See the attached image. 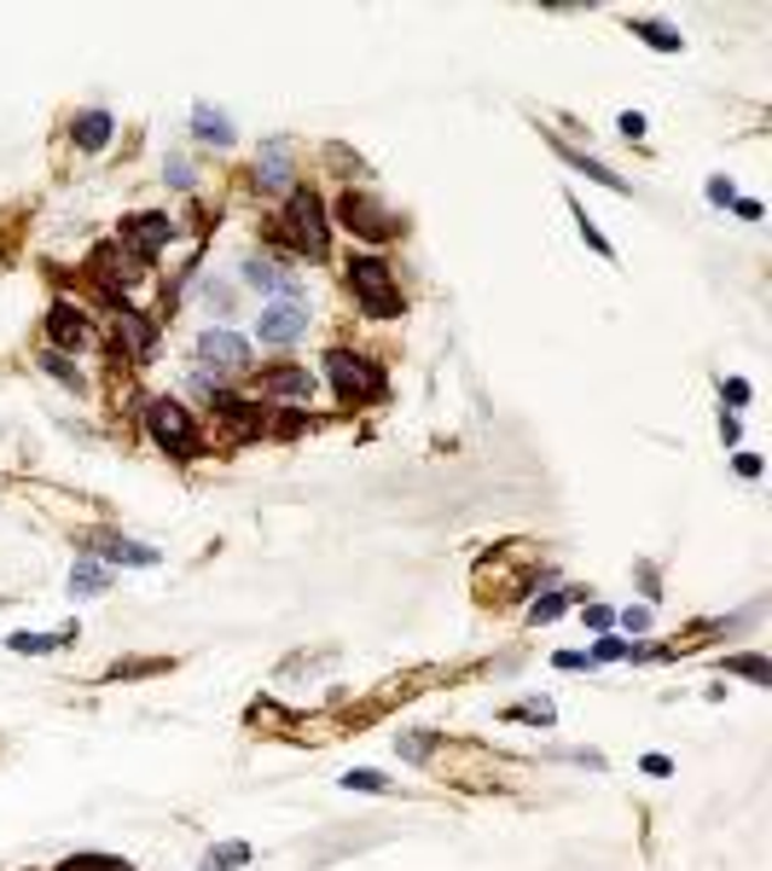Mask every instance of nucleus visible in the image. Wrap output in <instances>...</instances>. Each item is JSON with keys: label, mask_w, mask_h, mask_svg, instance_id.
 <instances>
[{"label": "nucleus", "mask_w": 772, "mask_h": 871, "mask_svg": "<svg viewBox=\"0 0 772 871\" xmlns=\"http://www.w3.org/2000/svg\"><path fill=\"white\" fill-rule=\"evenodd\" d=\"M303 332H308V308H303V303H267V308L256 314V337L274 343V349L297 343Z\"/></svg>", "instance_id": "obj_10"}, {"label": "nucleus", "mask_w": 772, "mask_h": 871, "mask_svg": "<svg viewBox=\"0 0 772 871\" xmlns=\"http://www.w3.org/2000/svg\"><path fill=\"white\" fill-rule=\"evenodd\" d=\"M262 396H285V401H308L314 396V378H308V366H267V372L256 378Z\"/></svg>", "instance_id": "obj_13"}, {"label": "nucleus", "mask_w": 772, "mask_h": 871, "mask_svg": "<svg viewBox=\"0 0 772 871\" xmlns=\"http://www.w3.org/2000/svg\"><path fill=\"white\" fill-rule=\"evenodd\" d=\"M622 628H627V633H645V628H651V610H645V605L622 610Z\"/></svg>", "instance_id": "obj_33"}, {"label": "nucleus", "mask_w": 772, "mask_h": 871, "mask_svg": "<svg viewBox=\"0 0 772 871\" xmlns=\"http://www.w3.org/2000/svg\"><path fill=\"white\" fill-rule=\"evenodd\" d=\"M732 203H738V216H743V221H761V203H755V198H732Z\"/></svg>", "instance_id": "obj_37"}, {"label": "nucleus", "mask_w": 772, "mask_h": 871, "mask_svg": "<svg viewBox=\"0 0 772 871\" xmlns=\"http://www.w3.org/2000/svg\"><path fill=\"white\" fill-rule=\"evenodd\" d=\"M720 396L732 401V407H743V401H749V384H743V378H726V384H720Z\"/></svg>", "instance_id": "obj_34"}, {"label": "nucleus", "mask_w": 772, "mask_h": 871, "mask_svg": "<svg viewBox=\"0 0 772 871\" xmlns=\"http://www.w3.org/2000/svg\"><path fill=\"white\" fill-rule=\"evenodd\" d=\"M738 476H761V460H755V453H738Z\"/></svg>", "instance_id": "obj_38"}, {"label": "nucleus", "mask_w": 772, "mask_h": 871, "mask_svg": "<svg viewBox=\"0 0 772 871\" xmlns=\"http://www.w3.org/2000/svg\"><path fill=\"white\" fill-rule=\"evenodd\" d=\"M337 221H343L355 239H372V244L401 233V221L390 216V203H378L372 192H355V187H349L343 198H337Z\"/></svg>", "instance_id": "obj_6"}, {"label": "nucleus", "mask_w": 772, "mask_h": 871, "mask_svg": "<svg viewBox=\"0 0 772 871\" xmlns=\"http://www.w3.org/2000/svg\"><path fill=\"white\" fill-rule=\"evenodd\" d=\"M558 157H563V164H575V169H586V175L599 180V187H610V192H627V180H622L616 169H604V164H593V157H581V151H570V146H558Z\"/></svg>", "instance_id": "obj_21"}, {"label": "nucleus", "mask_w": 772, "mask_h": 871, "mask_svg": "<svg viewBox=\"0 0 772 871\" xmlns=\"http://www.w3.org/2000/svg\"><path fill=\"white\" fill-rule=\"evenodd\" d=\"M64 639H76V633H12L7 651H18V657H47V651L64 646Z\"/></svg>", "instance_id": "obj_19"}, {"label": "nucleus", "mask_w": 772, "mask_h": 871, "mask_svg": "<svg viewBox=\"0 0 772 871\" xmlns=\"http://www.w3.org/2000/svg\"><path fill=\"white\" fill-rule=\"evenodd\" d=\"M163 180H169L175 192H192V180H198V175H192L187 157H169V164H163Z\"/></svg>", "instance_id": "obj_26"}, {"label": "nucleus", "mask_w": 772, "mask_h": 871, "mask_svg": "<svg viewBox=\"0 0 772 871\" xmlns=\"http://www.w3.org/2000/svg\"><path fill=\"white\" fill-rule=\"evenodd\" d=\"M511 721H535V726H552V703H524V709H511Z\"/></svg>", "instance_id": "obj_31"}, {"label": "nucleus", "mask_w": 772, "mask_h": 871, "mask_svg": "<svg viewBox=\"0 0 772 871\" xmlns=\"http://www.w3.org/2000/svg\"><path fill=\"white\" fill-rule=\"evenodd\" d=\"M87 267H94V280L105 285V303H123V291H134L146 280V262L134 256V250H123V244H99Z\"/></svg>", "instance_id": "obj_7"}, {"label": "nucleus", "mask_w": 772, "mask_h": 871, "mask_svg": "<svg viewBox=\"0 0 772 871\" xmlns=\"http://www.w3.org/2000/svg\"><path fill=\"white\" fill-rule=\"evenodd\" d=\"M279 244L290 256H326L331 244V221H326V203L314 187H290L285 198V221H279Z\"/></svg>", "instance_id": "obj_1"}, {"label": "nucleus", "mask_w": 772, "mask_h": 871, "mask_svg": "<svg viewBox=\"0 0 772 871\" xmlns=\"http://www.w3.org/2000/svg\"><path fill=\"white\" fill-rule=\"evenodd\" d=\"M105 587H110V569H105V564H94V558H76V564H71V592L94 599V592H105Z\"/></svg>", "instance_id": "obj_17"}, {"label": "nucleus", "mask_w": 772, "mask_h": 871, "mask_svg": "<svg viewBox=\"0 0 772 871\" xmlns=\"http://www.w3.org/2000/svg\"><path fill=\"white\" fill-rule=\"evenodd\" d=\"M47 337H53V349H82L87 337V319H82V308H71V303H53L47 308Z\"/></svg>", "instance_id": "obj_14"}, {"label": "nucleus", "mask_w": 772, "mask_h": 871, "mask_svg": "<svg viewBox=\"0 0 772 871\" xmlns=\"http://www.w3.org/2000/svg\"><path fill=\"white\" fill-rule=\"evenodd\" d=\"M146 430L157 448H169L175 460H198V430H192V412L180 407L175 396H157L146 401Z\"/></svg>", "instance_id": "obj_5"}, {"label": "nucleus", "mask_w": 772, "mask_h": 871, "mask_svg": "<svg viewBox=\"0 0 772 871\" xmlns=\"http://www.w3.org/2000/svg\"><path fill=\"white\" fill-rule=\"evenodd\" d=\"M570 599H575V592H552V599H535L529 616H535V622H552V616H563V605H570Z\"/></svg>", "instance_id": "obj_29"}, {"label": "nucleus", "mask_w": 772, "mask_h": 871, "mask_svg": "<svg viewBox=\"0 0 772 871\" xmlns=\"http://www.w3.org/2000/svg\"><path fill=\"white\" fill-rule=\"evenodd\" d=\"M570 210H575V233H581L586 244H593V250H599V256H604V262H610V256H616V244H610V239L599 233V227H593V216H586V210H581V203H575V198H570Z\"/></svg>", "instance_id": "obj_22"}, {"label": "nucleus", "mask_w": 772, "mask_h": 871, "mask_svg": "<svg viewBox=\"0 0 772 871\" xmlns=\"http://www.w3.org/2000/svg\"><path fill=\"white\" fill-rule=\"evenodd\" d=\"M633 35H639L645 48H656V53H679V48H686V35L668 30V24H651V18H633Z\"/></svg>", "instance_id": "obj_18"}, {"label": "nucleus", "mask_w": 772, "mask_h": 871, "mask_svg": "<svg viewBox=\"0 0 772 871\" xmlns=\"http://www.w3.org/2000/svg\"><path fill=\"white\" fill-rule=\"evenodd\" d=\"M709 203H732V180H709Z\"/></svg>", "instance_id": "obj_36"}, {"label": "nucleus", "mask_w": 772, "mask_h": 871, "mask_svg": "<svg viewBox=\"0 0 772 871\" xmlns=\"http://www.w3.org/2000/svg\"><path fill=\"white\" fill-rule=\"evenodd\" d=\"M349 790H383V773H372V767H355L349 778H343Z\"/></svg>", "instance_id": "obj_32"}, {"label": "nucleus", "mask_w": 772, "mask_h": 871, "mask_svg": "<svg viewBox=\"0 0 772 871\" xmlns=\"http://www.w3.org/2000/svg\"><path fill=\"white\" fill-rule=\"evenodd\" d=\"M326 372H331V389H337V401H343V407L383 401V389H390L383 366L367 360V355H355V349H331V355H326Z\"/></svg>", "instance_id": "obj_3"}, {"label": "nucleus", "mask_w": 772, "mask_h": 871, "mask_svg": "<svg viewBox=\"0 0 772 871\" xmlns=\"http://www.w3.org/2000/svg\"><path fill=\"white\" fill-rule=\"evenodd\" d=\"M192 128H198L203 146H233V117H226V111L198 105V111H192Z\"/></svg>", "instance_id": "obj_15"}, {"label": "nucleus", "mask_w": 772, "mask_h": 871, "mask_svg": "<svg viewBox=\"0 0 772 871\" xmlns=\"http://www.w3.org/2000/svg\"><path fill=\"white\" fill-rule=\"evenodd\" d=\"M198 378L210 384V389H226L233 378H244L250 372V343L239 337V332H226V326H210L198 337Z\"/></svg>", "instance_id": "obj_4"}, {"label": "nucleus", "mask_w": 772, "mask_h": 871, "mask_svg": "<svg viewBox=\"0 0 772 871\" xmlns=\"http://www.w3.org/2000/svg\"><path fill=\"white\" fill-rule=\"evenodd\" d=\"M41 372H53V378H59L64 389H76V396H82V389H87V384H82V372H76V366L64 360L59 349H47V355H41Z\"/></svg>", "instance_id": "obj_23"}, {"label": "nucleus", "mask_w": 772, "mask_h": 871, "mask_svg": "<svg viewBox=\"0 0 772 871\" xmlns=\"http://www.w3.org/2000/svg\"><path fill=\"white\" fill-rule=\"evenodd\" d=\"M244 285H256L262 296H279V303H303V280L285 262H267V256L244 262Z\"/></svg>", "instance_id": "obj_11"}, {"label": "nucleus", "mask_w": 772, "mask_h": 871, "mask_svg": "<svg viewBox=\"0 0 772 871\" xmlns=\"http://www.w3.org/2000/svg\"><path fill=\"white\" fill-rule=\"evenodd\" d=\"M59 871H128V865L110 860V854H76V860H64Z\"/></svg>", "instance_id": "obj_25"}, {"label": "nucleus", "mask_w": 772, "mask_h": 871, "mask_svg": "<svg viewBox=\"0 0 772 871\" xmlns=\"http://www.w3.org/2000/svg\"><path fill=\"white\" fill-rule=\"evenodd\" d=\"M726 674H743V680L766 685V662H761V657H732V662H726Z\"/></svg>", "instance_id": "obj_27"}, {"label": "nucleus", "mask_w": 772, "mask_h": 871, "mask_svg": "<svg viewBox=\"0 0 772 871\" xmlns=\"http://www.w3.org/2000/svg\"><path fill=\"white\" fill-rule=\"evenodd\" d=\"M616 657H627V639H616V633H604L593 651H586V662H616Z\"/></svg>", "instance_id": "obj_28"}, {"label": "nucleus", "mask_w": 772, "mask_h": 871, "mask_svg": "<svg viewBox=\"0 0 772 871\" xmlns=\"http://www.w3.org/2000/svg\"><path fill=\"white\" fill-rule=\"evenodd\" d=\"M110 128H117V123H110V111H82V117L71 123V134H76L82 151H99V146L110 140Z\"/></svg>", "instance_id": "obj_16"}, {"label": "nucleus", "mask_w": 772, "mask_h": 871, "mask_svg": "<svg viewBox=\"0 0 772 871\" xmlns=\"http://www.w3.org/2000/svg\"><path fill=\"white\" fill-rule=\"evenodd\" d=\"M395 749L406 755V762H424V755H430V749H436V738H430V732H413V738H401Z\"/></svg>", "instance_id": "obj_30"}, {"label": "nucleus", "mask_w": 772, "mask_h": 871, "mask_svg": "<svg viewBox=\"0 0 772 871\" xmlns=\"http://www.w3.org/2000/svg\"><path fill=\"white\" fill-rule=\"evenodd\" d=\"M99 553H105L110 564H140V569L157 564V546H140V541H105Z\"/></svg>", "instance_id": "obj_20"}, {"label": "nucleus", "mask_w": 772, "mask_h": 871, "mask_svg": "<svg viewBox=\"0 0 772 871\" xmlns=\"http://www.w3.org/2000/svg\"><path fill=\"white\" fill-rule=\"evenodd\" d=\"M622 134H627V140H639V134H645V117H639V111H622Z\"/></svg>", "instance_id": "obj_35"}, {"label": "nucleus", "mask_w": 772, "mask_h": 871, "mask_svg": "<svg viewBox=\"0 0 772 871\" xmlns=\"http://www.w3.org/2000/svg\"><path fill=\"white\" fill-rule=\"evenodd\" d=\"M110 319H117V349L134 360V366H146L157 355V326L140 314V308H128V303H110Z\"/></svg>", "instance_id": "obj_9"}, {"label": "nucleus", "mask_w": 772, "mask_h": 871, "mask_svg": "<svg viewBox=\"0 0 772 871\" xmlns=\"http://www.w3.org/2000/svg\"><path fill=\"white\" fill-rule=\"evenodd\" d=\"M343 280H349V296L372 319H395L401 314V285H395V273H390V262H383V256H349Z\"/></svg>", "instance_id": "obj_2"}, {"label": "nucleus", "mask_w": 772, "mask_h": 871, "mask_svg": "<svg viewBox=\"0 0 772 871\" xmlns=\"http://www.w3.org/2000/svg\"><path fill=\"white\" fill-rule=\"evenodd\" d=\"M297 187V157H290V140H267L256 151V192H290Z\"/></svg>", "instance_id": "obj_12"}, {"label": "nucleus", "mask_w": 772, "mask_h": 871, "mask_svg": "<svg viewBox=\"0 0 772 871\" xmlns=\"http://www.w3.org/2000/svg\"><path fill=\"white\" fill-rule=\"evenodd\" d=\"M169 239H175V221H169V216H157V210L128 216V221H123V233H117V244H123V250H134L140 262H151Z\"/></svg>", "instance_id": "obj_8"}, {"label": "nucleus", "mask_w": 772, "mask_h": 871, "mask_svg": "<svg viewBox=\"0 0 772 871\" xmlns=\"http://www.w3.org/2000/svg\"><path fill=\"white\" fill-rule=\"evenodd\" d=\"M250 860V848L244 842H226V848H215L210 860H203V871H233V865H244Z\"/></svg>", "instance_id": "obj_24"}]
</instances>
